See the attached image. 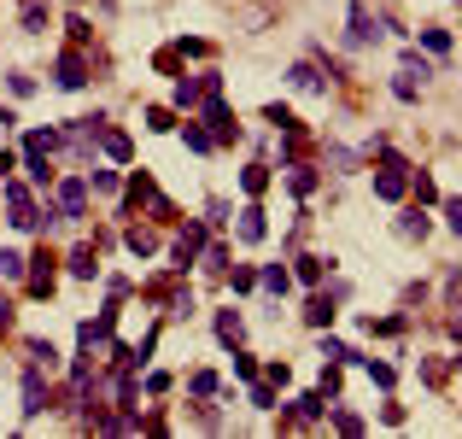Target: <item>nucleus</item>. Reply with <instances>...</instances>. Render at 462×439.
I'll return each mask as SVG.
<instances>
[{
	"mask_svg": "<svg viewBox=\"0 0 462 439\" xmlns=\"http://www.w3.org/2000/svg\"><path fill=\"white\" fill-rule=\"evenodd\" d=\"M445 205V223H451V235H462V200H439Z\"/></svg>",
	"mask_w": 462,
	"mask_h": 439,
	"instance_id": "8fccbe9b",
	"label": "nucleus"
},
{
	"mask_svg": "<svg viewBox=\"0 0 462 439\" xmlns=\"http://www.w3.org/2000/svg\"><path fill=\"white\" fill-rule=\"evenodd\" d=\"M346 42H351V47H369V42H374V18H369V6H363V0L346 12Z\"/></svg>",
	"mask_w": 462,
	"mask_h": 439,
	"instance_id": "a211bd4d",
	"label": "nucleus"
},
{
	"mask_svg": "<svg viewBox=\"0 0 462 439\" xmlns=\"http://www.w3.org/2000/svg\"><path fill=\"white\" fill-rule=\"evenodd\" d=\"M235 235H240V240H246V247H258V240H263V235H270V211H263V205H258V200H252V205H246V211H240V223H235Z\"/></svg>",
	"mask_w": 462,
	"mask_h": 439,
	"instance_id": "2eb2a0df",
	"label": "nucleus"
},
{
	"mask_svg": "<svg viewBox=\"0 0 462 439\" xmlns=\"http://www.w3.org/2000/svg\"><path fill=\"white\" fill-rule=\"evenodd\" d=\"M147 129L152 135H170L176 129V106H147Z\"/></svg>",
	"mask_w": 462,
	"mask_h": 439,
	"instance_id": "72a5a7b5",
	"label": "nucleus"
},
{
	"mask_svg": "<svg viewBox=\"0 0 462 439\" xmlns=\"http://www.w3.org/2000/svg\"><path fill=\"white\" fill-rule=\"evenodd\" d=\"M199 252H205V223H188L176 235V247H170V270L188 276V264H199Z\"/></svg>",
	"mask_w": 462,
	"mask_h": 439,
	"instance_id": "6e6552de",
	"label": "nucleus"
},
{
	"mask_svg": "<svg viewBox=\"0 0 462 439\" xmlns=\"http://www.w3.org/2000/svg\"><path fill=\"white\" fill-rule=\"evenodd\" d=\"M53 264H59V258H53L47 247L35 252L30 264H23V293H30V299H53V282H59V270H53Z\"/></svg>",
	"mask_w": 462,
	"mask_h": 439,
	"instance_id": "423d86ee",
	"label": "nucleus"
},
{
	"mask_svg": "<svg viewBox=\"0 0 462 439\" xmlns=\"http://www.w3.org/2000/svg\"><path fill=\"white\" fill-rule=\"evenodd\" d=\"M70 6H77V0H70Z\"/></svg>",
	"mask_w": 462,
	"mask_h": 439,
	"instance_id": "680f3d73",
	"label": "nucleus"
},
{
	"mask_svg": "<svg viewBox=\"0 0 462 439\" xmlns=\"http://www.w3.org/2000/svg\"><path fill=\"white\" fill-rule=\"evenodd\" d=\"M23 30H30V35L47 30V6H42V0H23Z\"/></svg>",
	"mask_w": 462,
	"mask_h": 439,
	"instance_id": "4c0bfd02",
	"label": "nucleus"
},
{
	"mask_svg": "<svg viewBox=\"0 0 462 439\" xmlns=\"http://www.w3.org/2000/svg\"><path fill=\"white\" fill-rule=\"evenodd\" d=\"M421 381H428V387H445V363H421Z\"/></svg>",
	"mask_w": 462,
	"mask_h": 439,
	"instance_id": "6e6d98bb",
	"label": "nucleus"
},
{
	"mask_svg": "<svg viewBox=\"0 0 462 439\" xmlns=\"http://www.w3.org/2000/svg\"><path fill=\"white\" fill-rule=\"evenodd\" d=\"M181 141H188V153H217L211 129H205V124H193V117H188V124H181Z\"/></svg>",
	"mask_w": 462,
	"mask_h": 439,
	"instance_id": "bb28decb",
	"label": "nucleus"
},
{
	"mask_svg": "<svg viewBox=\"0 0 462 439\" xmlns=\"http://www.w3.org/2000/svg\"><path fill=\"white\" fill-rule=\"evenodd\" d=\"M124 247L135 252V258H152V252L164 247V235H158V223H129L124 229Z\"/></svg>",
	"mask_w": 462,
	"mask_h": 439,
	"instance_id": "4468645a",
	"label": "nucleus"
},
{
	"mask_svg": "<svg viewBox=\"0 0 462 439\" xmlns=\"http://www.w3.org/2000/svg\"><path fill=\"white\" fill-rule=\"evenodd\" d=\"M287 82H293L299 94H328V70L316 65V59H293V65H287Z\"/></svg>",
	"mask_w": 462,
	"mask_h": 439,
	"instance_id": "9b49d317",
	"label": "nucleus"
},
{
	"mask_svg": "<svg viewBox=\"0 0 462 439\" xmlns=\"http://www.w3.org/2000/svg\"><path fill=\"white\" fill-rule=\"evenodd\" d=\"M199 100H205V82H199V77H176V89H170V106H176V112H193Z\"/></svg>",
	"mask_w": 462,
	"mask_h": 439,
	"instance_id": "412c9836",
	"label": "nucleus"
},
{
	"mask_svg": "<svg viewBox=\"0 0 462 439\" xmlns=\"http://www.w3.org/2000/svg\"><path fill=\"white\" fill-rule=\"evenodd\" d=\"M322 363H363V351H351L346 340H334V334L322 328Z\"/></svg>",
	"mask_w": 462,
	"mask_h": 439,
	"instance_id": "a878e982",
	"label": "nucleus"
},
{
	"mask_svg": "<svg viewBox=\"0 0 462 439\" xmlns=\"http://www.w3.org/2000/svg\"><path fill=\"white\" fill-rule=\"evenodd\" d=\"M287 188H293L299 200H310V193L322 188V176H316V164H305V158H293V164H287Z\"/></svg>",
	"mask_w": 462,
	"mask_h": 439,
	"instance_id": "6ab92c4d",
	"label": "nucleus"
},
{
	"mask_svg": "<svg viewBox=\"0 0 462 439\" xmlns=\"http://www.w3.org/2000/svg\"><path fill=\"white\" fill-rule=\"evenodd\" d=\"M363 328H369V334H404V316H381V322H374V316H369V322H363Z\"/></svg>",
	"mask_w": 462,
	"mask_h": 439,
	"instance_id": "09e8293b",
	"label": "nucleus"
},
{
	"mask_svg": "<svg viewBox=\"0 0 462 439\" xmlns=\"http://www.w3.org/2000/svg\"><path fill=\"white\" fill-rule=\"evenodd\" d=\"M393 100H404V106H416V100H421V82L410 77V70H398V77H393Z\"/></svg>",
	"mask_w": 462,
	"mask_h": 439,
	"instance_id": "473e14b6",
	"label": "nucleus"
},
{
	"mask_svg": "<svg viewBox=\"0 0 462 439\" xmlns=\"http://www.w3.org/2000/svg\"><path fill=\"white\" fill-rule=\"evenodd\" d=\"M23 351H30V363H42V369H53V363H59L53 340H23Z\"/></svg>",
	"mask_w": 462,
	"mask_h": 439,
	"instance_id": "f704fd0d",
	"label": "nucleus"
},
{
	"mask_svg": "<svg viewBox=\"0 0 462 439\" xmlns=\"http://www.w3.org/2000/svg\"><path fill=\"white\" fill-rule=\"evenodd\" d=\"M88 77H94L88 53H82V47H65V53H59V65H53V82L65 94H77V89H88Z\"/></svg>",
	"mask_w": 462,
	"mask_h": 439,
	"instance_id": "39448f33",
	"label": "nucleus"
},
{
	"mask_svg": "<svg viewBox=\"0 0 462 439\" xmlns=\"http://www.w3.org/2000/svg\"><path fill=\"white\" fill-rule=\"evenodd\" d=\"M240 188H246L252 200H258V193L270 188V164H263V158H258V164H246V170H240Z\"/></svg>",
	"mask_w": 462,
	"mask_h": 439,
	"instance_id": "c85d7f7f",
	"label": "nucleus"
},
{
	"mask_svg": "<svg viewBox=\"0 0 462 439\" xmlns=\"http://www.w3.org/2000/svg\"><path fill=\"white\" fill-rule=\"evenodd\" d=\"M421 47H428L433 59H445V53H451V30H439V23H421Z\"/></svg>",
	"mask_w": 462,
	"mask_h": 439,
	"instance_id": "cd10ccee",
	"label": "nucleus"
},
{
	"mask_svg": "<svg viewBox=\"0 0 462 439\" xmlns=\"http://www.w3.org/2000/svg\"><path fill=\"white\" fill-rule=\"evenodd\" d=\"M12 170H18V153H6V146H0V176H12Z\"/></svg>",
	"mask_w": 462,
	"mask_h": 439,
	"instance_id": "13d9d810",
	"label": "nucleus"
},
{
	"mask_svg": "<svg viewBox=\"0 0 462 439\" xmlns=\"http://www.w3.org/2000/svg\"><path fill=\"white\" fill-rule=\"evenodd\" d=\"M0 200H6V223H12V229H23V235H42V229H53V223H59L53 205H35V193L23 188L18 176H0Z\"/></svg>",
	"mask_w": 462,
	"mask_h": 439,
	"instance_id": "f257e3e1",
	"label": "nucleus"
},
{
	"mask_svg": "<svg viewBox=\"0 0 462 439\" xmlns=\"http://www.w3.org/2000/svg\"><path fill=\"white\" fill-rule=\"evenodd\" d=\"M228 287H235V293H252V287H258V270H252V264H235V270H228Z\"/></svg>",
	"mask_w": 462,
	"mask_h": 439,
	"instance_id": "58836bf2",
	"label": "nucleus"
},
{
	"mask_svg": "<svg viewBox=\"0 0 462 439\" xmlns=\"http://www.w3.org/2000/svg\"><path fill=\"white\" fill-rule=\"evenodd\" d=\"M65 30H70V47H88V42H94V23L82 18V12H70V18H65Z\"/></svg>",
	"mask_w": 462,
	"mask_h": 439,
	"instance_id": "c9c22d12",
	"label": "nucleus"
},
{
	"mask_svg": "<svg viewBox=\"0 0 462 439\" xmlns=\"http://www.w3.org/2000/svg\"><path fill=\"white\" fill-rule=\"evenodd\" d=\"M328 428H334V434H351V439H357L363 428H369V422H363L357 410H339V398H334V405H328Z\"/></svg>",
	"mask_w": 462,
	"mask_h": 439,
	"instance_id": "b1692460",
	"label": "nucleus"
},
{
	"mask_svg": "<svg viewBox=\"0 0 462 439\" xmlns=\"http://www.w3.org/2000/svg\"><path fill=\"white\" fill-rule=\"evenodd\" d=\"M65 264H70V276H77V282H94V276H100V247H77Z\"/></svg>",
	"mask_w": 462,
	"mask_h": 439,
	"instance_id": "4be33fe9",
	"label": "nucleus"
},
{
	"mask_svg": "<svg viewBox=\"0 0 462 439\" xmlns=\"http://www.w3.org/2000/svg\"><path fill=\"white\" fill-rule=\"evenodd\" d=\"M263 381H275V387H287V381H293V369H287V363H270V369H263Z\"/></svg>",
	"mask_w": 462,
	"mask_h": 439,
	"instance_id": "5fc2aeb1",
	"label": "nucleus"
},
{
	"mask_svg": "<svg viewBox=\"0 0 462 439\" xmlns=\"http://www.w3.org/2000/svg\"><path fill=\"white\" fill-rule=\"evenodd\" d=\"M363 369H369V381H374V387H386V393L398 387V369H393V363H381V358H363Z\"/></svg>",
	"mask_w": 462,
	"mask_h": 439,
	"instance_id": "2f4dec72",
	"label": "nucleus"
},
{
	"mask_svg": "<svg viewBox=\"0 0 462 439\" xmlns=\"http://www.w3.org/2000/svg\"><path fill=\"white\" fill-rule=\"evenodd\" d=\"M42 410H53V387L42 381V363H30L23 369V422H35Z\"/></svg>",
	"mask_w": 462,
	"mask_h": 439,
	"instance_id": "1a4fd4ad",
	"label": "nucleus"
},
{
	"mask_svg": "<svg viewBox=\"0 0 462 439\" xmlns=\"http://www.w3.org/2000/svg\"><path fill=\"white\" fill-rule=\"evenodd\" d=\"M322 393L339 398V363H328V369H322Z\"/></svg>",
	"mask_w": 462,
	"mask_h": 439,
	"instance_id": "603ef678",
	"label": "nucleus"
},
{
	"mask_svg": "<svg viewBox=\"0 0 462 439\" xmlns=\"http://www.w3.org/2000/svg\"><path fill=\"white\" fill-rule=\"evenodd\" d=\"M6 89L18 94V100H30V94H35V77H30V70H12V77H6Z\"/></svg>",
	"mask_w": 462,
	"mask_h": 439,
	"instance_id": "a18cd8bd",
	"label": "nucleus"
},
{
	"mask_svg": "<svg viewBox=\"0 0 462 439\" xmlns=\"http://www.w3.org/2000/svg\"><path fill=\"white\" fill-rule=\"evenodd\" d=\"M211 328H217V340H223V346H228V351H235V346H240V340H246V316H240V311H235V304H223V311H217V316H211Z\"/></svg>",
	"mask_w": 462,
	"mask_h": 439,
	"instance_id": "dca6fc26",
	"label": "nucleus"
},
{
	"mask_svg": "<svg viewBox=\"0 0 462 439\" xmlns=\"http://www.w3.org/2000/svg\"><path fill=\"white\" fill-rule=\"evenodd\" d=\"M328 270H334V258H322V252H299L293 258V282H305V287H322Z\"/></svg>",
	"mask_w": 462,
	"mask_h": 439,
	"instance_id": "f3484780",
	"label": "nucleus"
},
{
	"mask_svg": "<svg viewBox=\"0 0 462 439\" xmlns=\"http://www.w3.org/2000/svg\"><path fill=\"white\" fill-rule=\"evenodd\" d=\"M88 193H124V176H117V170H100V164H94V170H88Z\"/></svg>",
	"mask_w": 462,
	"mask_h": 439,
	"instance_id": "7c9ffc66",
	"label": "nucleus"
},
{
	"mask_svg": "<svg viewBox=\"0 0 462 439\" xmlns=\"http://www.w3.org/2000/svg\"><path fill=\"white\" fill-rule=\"evenodd\" d=\"M199 264H205L211 276H228V247H205V252H199Z\"/></svg>",
	"mask_w": 462,
	"mask_h": 439,
	"instance_id": "79ce46f5",
	"label": "nucleus"
},
{
	"mask_svg": "<svg viewBox=\"0 0 462 439\" xmlns=\"http://www.w3.org/2000/svg\"><path fill=\"white\" fill-rule=\"evenodd\" d=\"M328 164H334L339 176H351V170H357V153H351V146H328Z\"/></svg>",
	"mask_w": 462,
	"mask_h": 439,
	"instance_id": "37998d69",
	"label": "nucleus"
},
{
	"mask_svg": "<svg viewBox=\"0 0 462 439\" xmlns=\"http://www.w3.org/2000/svg\"><path fill=\"white\" fill-rule=\"evenodd\" d=\"M334 316H339V299H334V293H310V299H305V328L322 334V328H334Z\"/></svg>",
	"mask_w": 462,
	"mask_h": 439,
	"instance_id": "ddd939ff",
	"label": "nucleus"
},
{
	"mask_svg": "<svg viewBox=\"0 0 462 439\" xmlns=\"http://www.w3.org/2000/svg\"><path fill=\"white\" fill-rule=\"evenodd\" d=\"M188 387H193L199 398H217V387H223V381H217L211 369H193V375H188Z\"/></svg>",
	"mask_w": 462,
	"mask_h": 439,
	"instance_id": "ea45409f",
	"label": "nucleus"
},
{
	"mask_svg": "<svg viewBox=\"0 0 462 439\" xmlns=\"http://www.w3.org/2000/svg\"><path fill=\"white\" fill-rule=\"evenodd\" d=\"M457 6H462V0H457Z\"/></svg>",
	"mask_w": 462,
	"mask_h": 439,
	"instance_id": "e2e57ef3",
	"label": "nucleus"
},
{
	"mask_svg": "<svg viewBox=\"0 0 462 439\" xmlns=\"http://www.w3.org/2000/svg\"><path fill=\"white\" fill-rule=\"evenodd\" d=\"M263 124H270V129H282V135H305L299 112H293V106H282V100H270V106H263Z\"/></svg>",
	"mask_w": 462,
	"mask_h": 439,
	"instance_id": "aec40b11",
	"label": "nucleus"
},
{
	"mask_svg": "<svg viewBox=\"0 0 462 439\" xmlns=\"http://www.w3.org/2000/svg\"><path fill=\"white\" fill-rule=\"evenodd\" d=\"M457 375H462V358H457Z\"/></svg>",
	"mask_w": 462,
	"mask_h": 439,
	"instance_id": "052dcab7",
	"label": "nucleus"
},
{
	"mask_svg": "<svg viewBox=\"0 0 462 439\" xmlns=\"http://www.w3.org/2000/svg\"><path fill=\"white\" fill-rule=\"evenodd\" d=\"M374 193H381L386 205H398V200L410 193V164H404V158L393 153V141L381 146V170H374Z\"/></svg>",
	"mask_w": 462,
	"mask_h": 439,
	"instance_id": "f03ea898",
	"label": "nucleus"
},
{
	"mask_svg": "<svg viewBox=\"0 0 462 439\" xmlns=\"http://www.w3.org/2000/svg\"><path fill=\"white\" fill-rule=\"evenodd\" d=\"M100 153L112 158V164H129V158H135V146H129L124 129H100Z\"/></svg>",
	"mask_w": 462,
	"mask_h": 439,
	"instance_id": "5701e85b",
	"label": "nucleus"
},
{
	"mask_svg": "<svg viewBox=\"0 0 462 439\" xmlns=\"http://www.w3.org/2000/svg\"><path fill=\"white\" fill-rule=\"evenodd\" d=\"M193 416H199V428H211V434H217V428H223V416H217V410H211V405H199V410H193Z\"/></svg>",
	"mask_w": 462,
	"mask_h": 439,
	"instance_id": "4d7b16f0",
	"label": "nucleus"
},
{
	"mask_svg": "<svg viewBox=\"0 0 462 439\" xmlns=\"http://www.w3.org/2000/svg\"><path fill=\"white\" fill-rule=\"evenodd\" d=\"M258 287H263V293H275V299H282V293L293 287V270H287V264H263V270H258Z\"/></svg>",
	"mask_w": 462,
	"mask_h": 439,
	"instance_id": "393cba45",
	"label": "nucleus"
},
{
	"mask_svg": "<svg viewBox=\"0 0 462 439\" xmlns=\"http://www.w3.org/2000/svg\"><path fill=\"white\" fill-rule=\"evenodd\" d=\"M12 322H18V304L0 299V334H12Z\"/></svg>",
	"mask_w": 462,
	"mask_h": 439,
	"instance_id": "864d4df0",
	"label": "nucleus"
},
{
	"mask_svg": "<svg viewBox=\"0 0 462 439\" xmlns=\"http://www.w3.org/2000/svg\"><path fill=\"white\" fill-rule=\"evenodd\" d=\"M451 340H462V316H451Z\"/></svg>",
	"mask_w": 462,
	"mask_h": 439,
	"instance_id": "bf43d9fd",
	"label": "nucleus"
},
{
	"mask_svg": "<svg viewBox=\"0 0 462 439\" xmlns=\"http://www.w3.org/2000/svg\"><path fill=\"white\" fill-rule=\"evenodd\" d=\"M252 410H282L275 405V381H252Z\"/></svg>",
	"mask_w": 462,
	"mask_h": 439,
	"instance_id": "a19ab883",
	"label": "nucleus"
},
{
	"mask_svg": "<svg viewBox=\"0 0 462 439\" xmlns=\"http://www.w3.org/2000/svg\"><path fill=\"white\" fill-rule=\"evenodd\" d=\"M23 252H12V247H0V276H6V282H23Z\"/></svg>",
	"mask_w": 462,
	"mask_h": 439,
	"instance_id": "e433bc0d",
	"label": "nucleus"
},
{
	"mask_svg": "<svg viewBox=\"0 0 462 439\" xmlns=\"http://www.w3.org/2000/svg\"><path fill=\"white\" fill-rule=\"evenodd\" d=\"M393 229H398V240H428V235H433V217H428V205H404Z\"/></svg>",
	"mask_w": 462,
	"mask_h": 439,
	"instance_id": "f8f14e48",
	"label": "nucleus"
},
{
	"mask_svg": "<svg viewBox=\"0 0 462 439\" xmlns=\"http://www.w3.org/2000/svg\"><path fill=\"white\" fill-rule=\"evenodd\" d=\"M235 375H240V381H258V358L240 351V346H235Z\"/></svg>",
	"mask_w": 462,
	"mask_h": 439,
	"instance_id": "49530a36",
	"label": "nucleus"
},
{
	"mask_svg": "<svg viewBox=\"0 0 462 439\" xmlns=\"http://www.w3.org/2000/svg\"><path fill=\"white\" fill-rule=\"evenodd\" d=\"M381 422H386V428H404V405H393V398H386V405H381Z\"/></svg>",
	"mask_w": 462,
	"mask_h": 439,
	"instance_id": "3c124183",
	"label": "nucleus"
},
{
	"mask_svg": "<svg viewBox=\"0 0 462 439\" xmlns=\"http://www.w3.org/2000/svg\"><path fill=\"white\" fill-rule=\"evenodd\" d=\"M328 405H334V398H328L322 387H316V393L293 398V410H282V428H316V422L328 416Z\"/></svg>",
	"mask_w": 462,
	"mask_h": 439,
	"instance_id": "0eeeda50",
	"label": "nucleus"
},
{
	"mask_svg": "<svg viewBox=\"0 0 462 439\" xmlns=\"http://www.w3.org/2000/svg\"><path fill=\"white\" fill-rule=\"evenodd\" d=\"M53 211H59V223H82L88 217V182L82 176H65V182H53Z\"/></svg>",
	"mask_w": 462,
	"mask_h": 439,
	"instance_id": "20e7f679",
	"label": "nucleus"
},
{
	"mask_svg": "<svg viewBox=\"0 0 462 439\" xmlns=\"http://www.w3.org/2000/svg\"><path fill=\"white\" fill-rule=\"evenodd\" d=\"M228 223V200H205V229H223Z\"/></svg>",
	"mask_w": 462,
	"mask_h": 439,
	"instance_id": "de8ad7c7",
	"label": "nucleus"
},
{
	"mask_svg": "<svg viewBox=\"0 0 462 439\" xmlns=\"http://www.w3.org/2000/svg\"><path fill=\"white\" fill-rule=\"evenodd\" d=\"M199 106H205V129H211V141H217V146H235V141H240V117H235V106H228L223 94H205Z\"/></svg>",
	"mask_w": 462,
	"mask_h": 439,
	"instance_id": "7ed1b4c3",
	"label": "nucleus"
},
{
	"mask_svg": "<svg viewBox=\"0 0 462 439\" xmlns=\"http://www.w3.org/2000/svg\"><path fill=\"white\" fill-rule=\"evenodd\" d=\"M410 193H416V205H439V182H433L428 170H416V176H410Z\"/></svg>",
	"mask_w": 462,
	"mask_h": 439,
	"instance_id": "c756f323",
	"label": "nucleus"
},
{
	"mask_svg": "<svg viewBox=\"0 0 462 439\" xmlns=\"http://www.w3.org/2000/svg\"><path fill=\"white\" fill-rule=\"evenodd\" d=\"M18 164L30 170V182H35V188H53V182H59L53 153H47V146H18Z\"/></svg>",
	"mask_w": 462,
	"mask_h": 439,
	"instance_id": "9d476101",
	"label": "nucleus"
},
{
	"mask_svg": "<svg viewBox=\"0 0 462 439\" xmlns=\"http://www.w3.org/2000/svg\"><path fill=\"white\" fill-rule=\"evenodd\" d=\"M404 70H410V77H433V65L421 59V47H404Z\"/></svg>",
	"mask_w": 462,
	"mask_h": 439,
	"instance_id": "c03bdc74",
	"label": "nucleus"
}]
</instances>
